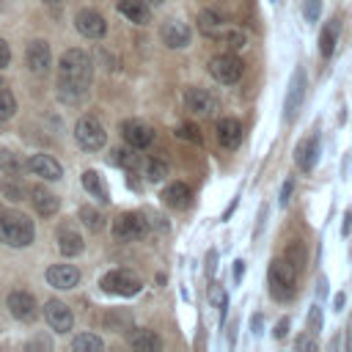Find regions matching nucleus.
I'll list each match as a JSON object with an SVG mask.
<instances>
[{
    "label": "nucleus",
    "instance_id": "5",
    "mask_svg": "<svg viewBox=\"0 0 352 352\" xmlns=\"http://www.w3.org/2000/svg\"><path fill=\"white\" fill-rule=\"evenodd\" d=\"M148 231V220L140 214V212H121L116 220H113V236L118 242H135V239H143Z\"/></svg>",
    "mask_w": 352,
    "mask_h": 352
},
{
    "label": "nucleus",
    "instance_id": "9",
    "mask_svg": "<svg viewBox=\"0 0 352 352\" xmlns=\"http://www.w3.org/2000/svg\"><path fill=\"white\" fill-rule=\"evenodd\" d=\"M184 107L190 116H198V118H206L217 110V99L206 91V88H187L184 91Z\"/></svg>",
    "mask_w": 352,
    "mask_h": 352
},
{
    "label": "nucleus",
    "instance_id": "16",
    "mask_svg": "<svg viewBox=\"0 0 352 352\" xmlns=\"http://www.w3.org/2000/svg\"><path fill=\"white\" fill-rule=\"evenodd\" d=\"M28 170L36 173V176H41V179H47V182H58V179L63 176L60 162L52 160L50 154H33V157L28 160Z\"/></svg>",
    "mask_w": 352,
    "mask_h": 352
},
{
    "label": "nucleus",
    "instance_id": "10",
    "mask_svg": "<svg viewBox=\"0 0 352 352\" xmlns=\"http://www.w3.org/2000/svg\"><path fill=\"white\" fill-rule=\"evenodd\" d=\"M44 319L47 324L55 330V333H69L72 324H74V316H72V308L60 300H47L44 302Z\"/></svg>",
    "mask_w": 352,
    "mask_h": 352
},
{
    "label": "nucleus",
    "instance_id": "17",
    "mask_svg": "<svg viewBox=\"0 0 352 352\" xmlns=\"http://www.w3.org/2000/svg\"><path fill=\"white\" fill-rule=\"evenodd\" d=\"M316 160H319V140H316V135L302 138V140L297 143V148H294V162H297V168L308 173V170H314Z\"/></svg>",
    "mask_w": 352,
    "mask_h": 352
},
{
    "label": "nucleus",
    "instance_id": "14",
    "mask_svg": "<svg viewBox=\"0 0 352 352\" xmlns=\"http://www.w3.org/2000/svg\"><path fill=\"white\" fill-rule=\"evenodd\" d=\"M160 38H162V44L170 47V50H184V47L190 44L192 33H190V28H187L182 19H168V22L160 28Z\"/></svg>",
    "mask_w": 352,
    "mask_h": 352
},
{
    "label": "nucleus",
    "instance_id": "22",
    "mask_svg": "<svg viewBox=\"0 0 352 352\" xmlns=\"http://www.w3.org/2000/svg\"><path fill=\"white\" fill-rule=\"evenodd\" d=\"M58 250H60L63 256H77V253H82V236H80L74 228L60 226V228H58Z\"/></svg>",
    "mask_w": 352,
    "mask_h": 352
},
{
    "label": "nucleus",
    "instance_id": "20",
    "mask_svg": "<svg viewBox=\"0 0 352 352\" xmlns=\"http://www.w3.org/2000/svg\"><path fill=\"white\" fill-rule=\"evenodd\" d=\"M121 16H126L135 25H148L151 22V6L146 0H118Z\"/></svg>",
    "mask_w": 352,
    "mask_h": 352
},
{
    "label": "nucleus",
    "instance_id": "29",
    "mask_svg": "<svg viewBox=\"0 0 352 352\" xmlns=\"http://www.w3.org/2000/svg\"><path fill=\"white\" fill-rule=\"evenodd\" d=\"M102 346H104V341L99 336H94V333H80L72 341V349L74 352H102Z\"/></svg>",
    "mask_w": 352,
    "mask_h": 352
},
{
    "label": "nucleus",
    "instance_id": "49",
    "mask_svg": "<svg viewBox=\"0 0 352 352\" xmlns=\"http://www.w3.org/2000/svg\"><path fill=\"white\" fill-rule=\"evenodd\" d=\"M346 346H349V352H352V322H349V336H346Z\"/></svg>",
    "mask_w": 352,
    "mask_h": 352
},
{
    "label": "nucleus",
    "instance_id": "15",
    "mask_svg": "<svg viewBox=\"0 0 352 352\" xmlns=\"http://www.w3.org/2000/svg\"><path fill=\"white\" fill-rule=\"evenodd\" d=\"M121 135H124V140H126L129 148H148L151 140H154L151 126H146L143 121H135V118H129V121L121 124Z\"/></svg>",
    "mask_w": 352,
    "mask_h": 352
},
{
    "label": "nucleus",
    "instance_id": "18",
    "mask_svg": "<svg viewBox=\"0 0 352 352\" xmlns=\"http://www.w3.org/2000/svg\"><path fill=\"white\" fill-rule=\"evenodd\" d=\"M47 283L55 289H74L80 283V272L72 264H52L47 270Z\"/></svg>",
    "mask_w": 352,
    "mask_h": 352
},
{
    "label": "nucleus",
    "instance_id": "38",
    "mask_svg": "<svg viewBox=\"0 0 352 352\" xmlns=\"http://www.w3.org/2000/svg\"><path fill=\"white\" fill-rule=\"evenodd\" d=\"M0 168L3 170H19V160H16V154L14 151H8V148H0Z\"/></svg>",
    "mask_w": 352,
    "mask_h": 352
},
{
    "label": "nucleus",
    "instance_id": "26",
    "mask_svg": "<svg viewBox=\"0 0 352 352\" xmlns=\"http://www.w3.org/2000/svg\"><path fill=\"white\" fill-rule=\"evenodd\" d=\"M223 28V16L214 11V8H204L201 14H198V30L204 33V36H209V38H214V33Z\"/></svg>",
    "mask_w": 352,
    "mask_h": 352
},
{
    "label": "nucleus",
    "instance_id": "8",
    "mask_svg": "<svg viewBox=\"0 0 352 352\" xmlns=\"http://www.w3.org/2000/svg\"><path fill=\"white\" fill-rule=\"evenodd\" d=\"M99 286L104 289V292H110V294H121V297H135L138 292H140V278L138 275H132L129 270H110L107 275H102V280H99Z\"/></svg>",
    "mask_w": 352,
    "mask_h": 352
},
{
    "label": "nucleus",
    "instance_id": "51",
    "mask_svg": "<svg viewBox=\"0 0 352 352\" xmlns=\"http://www.w3.org/2000/svg\"><path fill=\"white\" fill-rule=\"evenodd\" d=\"M44 3H47V6H55V3H60V0H44Z\"/></svg>",
    "mask_w": 352,
    "mask_h": 352
},
{
    "label": "nucleus",
    "instance_id": "24",
    "mask_svg": "<svg viewBox=\"0 0 352 352\" xmlns=\"http://www.w3.org/2000/svg\"><path fill=\"white\" fill-rule=\"evenodd\" d=\"M129 344L138 352H157L162 346V338L154 330H135V333H129Z\"/></svg>",
    "mask_w": 352,
    "mask_h": 352
},
{
    "label": "nucleus",
    "instance_id": "46",
    "mask_svg": "<svg viewBox=\"0 0 352 352\" xmlns=\"http://www.w3.org/2000/svg\"><path fill=\"white\" fill-rule=\"evenodd\" d=\"M349 228H352V212H344V223H341V234L346 236V234H349Z\"/></svg>",
    "mask_w": 352,
    "mask_h": 352
},
{
    "label": "nucleus",
    "instance_id": "43",
    "mask_svg": "<svg viewBox=\"0 0 352 352\" xmlns=\"http://www.w3.org/2000/svg\"><path fill=\"white\" fill-rule=\"evenodd\" d=\"M286 330H289V319H280V322L275 324V333H272V336H275V338H283Z\"/></svg>",
    "mask_w": 352,
    "mask_h": 352
},
{
    "label": "nucleus",
    "instance_id": "40",
    "mask_svg": "<svg viewBox=\"0 0 352 352\" xmlns=\"http://www.w3.org/2000/svg\"><path fill=\"white\" fill-rule=\"evenodd\" d=\"M179 138H187V140H201V135L195 132V126H190V124H184V126H179V132H176Z\"/></svg>",
    "mask_w": 352,
    "mask_h": 352
},
{
    "label": "nucleus",
    "instance_id": "33",
    "mask_svg": "<svg viewBox=\"0 0 352 352\" xmlns=\"http://www.w3.org/2000/svg\"><path fill=\"white\" fill-rule=\"evenodd\" d=\"M14 113H16V99H14V94L0 85V121H8Z\"/></svg>",
    "mask_w": 352,
    "mask_h": 352
},
{
    "label": "nucleus",
    "instance_id": "13",
    "mask_svg": "<svg viewBox=\"0 0 352 352\" xmlns=\"http://www.w3.org/2000/svg\"><path fill=\"white\" fill-rule=\"evenodd\" d=\"M8 311H11V316L19 319V322H33L36 314H38V308H36V297H33L30 292L16 289V292L8 294Z\"/></svg>",
    "mask_w": 352,
    "mask_h": 352
},
{
    "label": "nucleus",
    "instance_id": "45",
    "mask_svg": "<svg viewBox=\"0 0 352 352\" xmlns=\"http://www.w3.org/2000/svg\"><path fill=\"white\" fill-rule=\"evenodd\" d=\"M289 195H292V182H283V187H280V204H283V206H286Z\"/></svg>",
    "mask_w": 352,
    "mask_h": 352
},
{
    "label": "nucleus",
    "instance_id": "39",
    "mask_svg": "<svg viewBox=\"0 0 352 352\" xmlns=\"http://www.w3.org/2000/svg\"><path fill=\"white\" fill-rule=\"evenodd\" d=\"M319 11H322L319 0H305V6H302V14H305V19H308V22H316V19H319Z\"/></svg>",
    "mask_w": 352,
    "mask_h": 352
},
{
    "label": "nucleus",
    "instance_id": "6",
    "mask_svg": "<svg viewBox=\"0 0 352 352\" xmlns=\"http://www.w3.org/2000/svg\"><path fill=\"white\" fill-rule=\"evenodd\" d=\"M242 72H245V66L234 52H220L209 60V74L223 85H234L242 77Z\"/></svg>",
    "mask_w": 352,
    "mask_h": 352
},
{
    "label": "nucleus",
    "instance_id": "28",
    "mask_svg": "<svg viewBox=\"0 0 352 352\" xmlns=\"http://www.w3.org/2000/svg\"><path fill=\"white\" fill-rule=\"evenodd\" d=\"M336 38H338V22L324 25L322 33H319V52H322L324 58L333 55V50H336Z\"/></svg>",
    "mask_w": 352,
    "mask_h": 352
},
{
    "label": "nucleus",
    "instance_id": "42",
    "mask_svg": "<svg viewBox=\"0 0 352 352\" xmlns=\"http://www.w3.org/2000/svg\"><path fill=\"white\" fill-rule=\"evenodd\" d=\"M214 261H217V250H209V253H206V272H209V275H214V267H217Z\"/></svg>",
    "mask_w": 352,
    "mask_h": 352
},
{
    "label": "nucleus",
    "instance_id": "25",
    "mask_svg": "<svg viewBox=\"0 0 352 352\" xmlns=\"http://www.w3.org/2000/svg\"><path fill=\"white\" fill-rule=\"evenodd\" d=\"M82 187H85L96 201H102V204H107V201H110L107 187H104V179H102L96 170H85V173H82Z\"/></svg>",
    "mask_w": 352,
    "mask_h": 352
},
{
    "label": "nucleus",
    "instance_id": "30",
    "mask_svg": "<svg viewBox=\"0 0 352 352\" xmlns=\"http://www.w3.org/2000/svg\"><path fill=\"white\" fill-rule=\"evenodd\" d=\"M80 220L85 223L88 231H102V228H104V217H102L96 209H91V206H82V209H80Z\"/></svg>",
    "mask_w": 352,
    "mask_h": 352
},
{
    "label": "nucleus",
    "instance_id": "41",
    "mask_svg": "<svg viewBox=\"0 0 352 352\" xmlns=\"http://www.w3.org/2000/svg\"><path fill=\"white\" fill-rule=\"evenodd\" d=\"M8 63H11V47L0 38V69H6Z\"/></svg>",
    "mask_w": 352,
    "mask_h": 352
},
{
    "label": "nucleus",
    "instance_id": "37",
    "mask_svg": "<svg viewBox=\"0 0 352 352\" xmlns=\"http://www.w3.org/2000/svg\"><path fill=\"white\" fill-rule=\"evenodd\" d=\"M294 349H297V352H316V349H319V344H316L314 333H311V336H308V333H302V336H297V338H294Z\"/></svg>",
    "mask_w": 352,
    "mask_h": 352
},
{
    "label": "nucleus",
    "instance_id": "1",
    "mask_svg": "<svg viewBox=\"0 0 352 352\" xmlns=\"http://www.w3.org/2000/svg\"><path fill=\"white\" fill-rule=\"evenodd\" d=\"M91 74H94V63H91L88 52L66 50L58 60V94H60V99L69 104L85 99L88 85H91Z\"/></svg>",
    "mask_w": 352,
    "mask_h": 352
},
{
    "label": "nucleus",
    "instance_id": "53",
    "mask_svg": "<svg viewBox=\"0 0 352 352\" xmlns=\"http://www.w3.org/2000/svg\"><path fill=\"white\" fill-rule=\"evenodd\" d=\"M0 85H3V77H0Z\"/></svg>",
    "mask_w": 352,
    "mask_h": 352
},
{
    "label": "nucleus",
    "instance_id": "36",
    "mask_svg": "<svg viewBox=\"0 0 352 352\" xmlns=\"http://www.w3.org/2000/svg\"><path fill=\"white\" fill-rule=\"evenodd\" d=\"M305 330H308V333H314V336L322 330V308H319V305H311V308H308V316H305Z\"/></svg>",
    "mask_w": 352,
    "mask_h": 352
},
{
    "label": "nucleus",
    "instance_id": "44",
    "mask_svg": "<svg viewBox=\"0 0 352 352\" xmlns=\"http://www.w3.org/2000/svg\"><path fill=\"white\" fill-rule=\"evenodd\" d=\"M242 275H245V261L236 258V261H234V280H242Z\"/></svg>",
    "mask_w": 352,
    "mask_h": 352
},
{
    "label": "nucleus",
    "instance_id": "3",
    "mask_svg": "<svg viewBox=\"0 0 352 352\" xmlns=\"http://www.w3.org/2000/svg\"><path fill=\"white\" fill-rule=\"evenodd\" d=\"M297 275L300 270H294L286 258H275L270 264V272H267V280H270V294L280 302L292 300L294 297V286H297Z\"/></svg>",
    "mask_w": 352,
    "mask_h": 352
},
{
    "label": "nucleus",
    "instance_id": "2",
    "mask_svg": "<svg viewBox=\"0 0 352 352\" xmlns=\"http://www.w3.org/2000/svg\"><path fill=\"white\" fill-rule=\"evenodd\" d=\"M36 236V228H33V220L25 214V212H11L6 209L3 217H0V239L11 248H28Z\"/></svg>",
    "mask_w": 352,
    "mask_h": 352
},
{
    "label": "nucleus",
    "instance_id": "12",
    "mask_svg": "<svg viewBox=\"0 0 352 352\" xmlns=\"http://www.w3.org/2000/svg\"><path fill=\"white\" fill-rule=\"evenodd\" d=\"M25 60H28V69L33 74H47L50 66H52V52H50V44L44 38H36L28 44L25 50Z\"/></svg>",
    "mask_w": 352,
    "mask_h": 352
},
{
    "label": "nucleus",
    "instance_id": "48",
    "mask_svg": "<svg viewBox=\"0 0 352 352\" xmlns=\"http://www.w3.org/2000/svg\"><path fill=\"white\" fill-rule=\"evenodd\" d=\"M344 300H346V297H344L341 292H338V294L333 297V305H336V311H341V308H344Z\"/></svg>",
    "mask_w": 352,
    "mask_h": 352
},
{
    "label": "nucleus",
    "instance_id": "23",
    "mask_svg": "<svg viewBox=\"0 0 352 352\" xmlns=\"http://www.w3.org/2000/svg\"><path fill=\"white\" fill-rule=\"evenodd\" d=\"M30 201H33L36 212L44 214V217H50V214L58 212V198H55L47 187H33V190H30Z\"/></svg>",
    "mask_w": 352,
    "mask_h": 352
},
{
    "label": "nucleus",
    "instance_id": "35",
    "mask_svg": "<svg viewBox=\"0 0 352 352\" xmlns=\"http://www.w3.org/2000/svg\"><path fill=\"white\" fill-rule=\"evenodd\" d=\"M209 302L214 305V308H226V302H228V297H226V289H223V283H217V280H212L209 283Z\"/></svg>",
    "mask_w": 352,
    "mask_h": 352
},
{
    "label": "nucleus",
    "instance_id": "21",
    "mask_svg": "<svg viewBox=\"0 0 352 352\" xmlns=\"http://www.w3.org/2000/svg\"><path fill=\"white\" fill-rule=\"evenodd\" d=\"M162 201L170 206V209H187L192 204V190L184 184V182H173L162 190Z\"/></svg>",
    "mask_w": 352,
    "mask_h": 352
},
{
    "label": "nucleus",
    "instance_id": "34",
    "mask_svg": "<svg viewBox=\"0 0 352 352\" xmlns=\"http://www.w3.org/2000/svg\"><path fill=\"white\" fill-rule=\"evenodd\" d=\"M0 192H3L6 198H11V201H22V198H25V187H22L19 182H14V179H3V182H0Z\"/></svg>",
    "mask_w": 352,
    "mask_h": 352
},
{
    "label": "nucleus",
    "instance_id": "11",
    "mask_svg": "<svg viewBox=\"0 0 352 352\" xmlns=\"http://www.w3.org/2000/svg\"><path fill=\"white\" fill-rule=\"evenodd\" d=\"M74 28H77L85 38H102V36L107 33V22H104V16H102L99 11H94V8H82V11H77V16H74Z\"/></svg>",
    "mask_w": 352,
    "mask_h": 352
},
{
    "label": "nucleus",
    "instance_id": "19",
    "mask_svg": "<svg viewBox=\"0 0 352 352\" xmlns=\"http://www.w3.org/2000/svg\"><path fill=\"white\" fill-rule=\"evenodd\" d=\"M217 143L223 148H236L242 143V124L236 118H220L217 121Z\"/></svg>",
    "mask_w": 352,
    "mask_h": 352
},
{
    "label": "nucleus",
    "instance_id": "4",
    "mask_svg": "<svg viewBox=\"0 0 352 352\" xmlns=\"http://www.w3.org/2000/svg\"><path fill=\"white\" fill-rule=\"evenodd\" d=\"M74 138H77L80 148H85V151H99L107 143V132L99 124V118H94V116H82L74 124Z\"/></svg>",
    "mask_w": 352,
    "mask_h": 352
},
{
    "label": "nucleus",
    "instance_id": "7",
    "mask_svg": "<svg viewBox=\"0 0 352 352\" xmlns=\"http://www.w3.org/2000/svg\"><path fill=\"white\" fill-rule=\"evenodd\" d=\"M305 91H308V77H305L302 66H297L292 72V80H289V88H286V99H283V116L289 121L297 118V113H300V107L305 102Z\"/></svg>",
    "mask_w": 352,
    "mask_h": 352
},
{
    "label": "nucleus",
    "instance_id": "32",
    "mask_svg": "<svg viewBox=\"0 0 352 352\" xmlns=\"http://www.w3.org/2000/svg\"><path fill=\"white\" fill-rule=\"evenodd\" d=\"M165 176H168V165L162 160H148L146 162V179L148 182L160 184V182H165Z\"/></svg>",
    "mask_w": 352,
    "mask_h": 352
},
{
    "label": "nucleus",
    "instance_id": "47",
    "mask_svg": "<svg viewBox=\"0 0 352 352\" xmlns=\"http://www.w3.org/2000/svg\"><path fill=\"white\" fill-rule=\"evenodd\" d=\"M250 327H253V336H261L264 330H261V314H256L253 319H250Z\"/></svg>",
    "mask_w": 352,
    "mask_h": 352
},
{
    "label": "nucleus",
    "instance_id": "50",
    "mask_svg": "<svg viewBox=\"0 0 352 352\" xmlns=\"http://www.w3.org/2000/svg\"><path fill=\"white\" fill-rule=\"evenodd\" d=\"M148 6H160V3H165V0H146Z\"/></svg>",
    "mask_w": 352,
    "mask_h": 352
},
{
    "label": "nucleus",
    "instance_id": "27",
    "mask_svg": "<svg viewBox=\"0 0 352 352\" xmlns=\"http://www.w3.org/2000/svg\"><path fill=\"white\" fill-rule=\"evenodd\" d=\"M214 38L220 41V44H226L228 50H242L245 44H248V36L242 33V28H220L217 33H214Z\"/></svg>",
    "mask_w": 352,
    "mask_h": 352
},
{
    "label": "nucleus",
    "instance_id": "31",
    "mask_svg": "<svg viewBox=\"0 0 352 352\" xmlns=\"http://www.w3.org/2000/svg\"><path fill=\"white\" fill-rule=\"evenodd\" d=\"M283 258H286L294 270H302V267H305V248H302V242H292V245L286 248Z\"/></svg>",
    "mask_w": 352,
    "mask_h": 352
},
{
    "label": "nucleus",
    "instance_id": "52",
    "mask_svg": "<svg viewBox=\"0 0 352 352\" xmlns=\"http://www.w3.org/2000/svg\"><path fill=\"white\" fill-rule=\"evenodd\" d=\"M3 212H6V209H3V206H0V217H3Z\"/></svg>",
    "mask_w": 352,
    "mask_h": 352
}]
</instances>
